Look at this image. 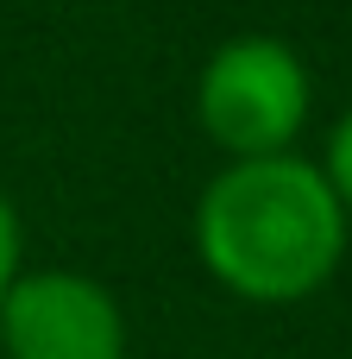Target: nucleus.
I'll use <instances>...</instances> for the list:
<instances>
[{"label": "nucleus", "instance_id": "f257e3e1", "mask_svg": "<svg viewBox=\"0 0 352 359\" xmlns=\"http://www.w3.org/2000/svg\"><path fill=\"white\" fill-rule=\"evenodd\" d=\"M195 252L246 303H302L346 252V208L309 158H239L202 189Z\"/></svg>", "mask_w": 352, "mask_h": 359}, {"label": "nucleus", "instance_id": "f03ea898", "mask_svg": "<svg viewBox=\"0 0 352 359\" xmlns=\"http://www.w3.org/2000/svg\"><path fill=\"white\" fill-rule=\"evenodd\" d=\"M202 133L233 158L290 151L309 120V69L283 38H227L195 88Z\"/></svg>", "mask_w": 352, "mask_h": 359}, {"label": "nucleus", "instance_id": "7ed1b4c3", "mask_svg": "<svg viewBox=\"0 0 352 359\" xmlns=\"http://www.w3.org/2000/svg\"><path fill=\"white\" fill-rule=\"evenodd\" d=\"M0 341L6 359H126V322L94 278L31 271L0 297Z\"/></svg>", "mask_w": 352, "mask_h": 359}, {"label": "nucleus", "instance_id": "20e7f679", "mask_svg": "<svg viewBox=\"0 0 352 359\" xmlns=\"http://www.w3.org/2000/svg\"><path fill=\"white\" fill-rule=\"evenodd\" d=\"M328 183H334V196H340V208L352 215V107L340 114V126H334V139H328Z\"/></svg>", "mask_w": 352, "mask_h": 359}, {"label": "nucleus", "instance_id": "39448f33", "mask_svg": "<svg viewBox=\"0 0 352 359\" xmlns=\"http://www.w3.org/2000/svg\"><path fill=\"white\" fill-rule=\"evenodd\" d=\"M13 278H19V221H13V208L0 196V297H6Z\"/></svg>", "mask_w": 352, "mask_h": 359}]
</instances>
